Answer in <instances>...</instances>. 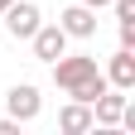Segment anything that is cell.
Instances as JSON below:
<instances>
[{
	"mask_svg": "<svg viewBox=\"0 0 135 135\" xmlns=\"http://www.w3.org/2000/svg\"><path fill=\"white\" fill-rule=\"evenodd\" d=\"M92 73H101L92 53H63V58H53V82H58L63 92H73L77 82H87Z\"/></svg>",
	"mask_w": 135,
	"mask_h": 135,
	"instance_id": "obj_1",
	"label": "cell"
},
{
	"mask_svg": "<svg viewBox=\"0 0 135 135\" xmlns=\"http://www.w3.org/2000/svg\"><path fill=\"white\" fill-rule=\"evenodd\" d=\"M0 20H5L10 39H29V34H34V29L44 24V15H39V5H34V0H10Z\"/></svg>",
	"mask_w": 135,
	"mask_h": 135,
	"instance_id": "obj_2",
	"label": "cell"
},
{
	"mask_svg": "<svg viewBox=\"0 0 135 135\" xmlns=\"http://www.w3.org/2000/svg\"><path fill=\"white\" fill-rule=\"evenodd\" d=\"M29 44H34V58H44V63H53V58L68 53V34H63V24H39V29L29 34Z\"/></svg>",
	"mask_w": 135,
	"mask_h": 135,
	"instance_id": "obj_3",
	"label": "cell"
},
{
	"mask_svg": "<svg viewBox=\"0 0 135 135\" xmlns=\"http://www.w3.org/2000/svg\"><path fill=\"white\" fill-rule=\"evenodd\" d=\"M5 101H10V116H15L20 126H24V121H34V116L44 111V97H39V87H29V82L10 87V97H5Z\"/></svg>",
	"mask_w": 135,
	"mask_h": 135,
	"instance_id": "obj_4",
	"label": "cell"
},
{
	"mask_svg": "<svg viewBox=\"0 0 135 135\" xmlns=\"http://www.w3.org/2000/svg\"><path fill=\"white\" fill-rule=\"evenodd\" d=\"M121 111H126V97L116 92V87H106V92L92 101V126H106V130H116V126H121Z\"/></svg>",
	"mask_w": 135,
	"mask_h": 135,
	"instance_id": "obj_5",
	"label": "cell"
},
{
	"mask_svg": "<svg viewBox=\"0 0 135 135\" xmlns=\"http://www.w3.org/2000/svg\"><path fill=\"white\" fill-rule=\"evenodd\" d=\"M58 24H63L68 39H92V34H97V10L77 0L73 10H63V20H58Z\"/></svg>",
	"mask_w": 135,
	"mask_h": 135,
	"instance_id": "obj_6",
	"label": "cell"
},
{
	"mask_svg": "<svg viewBox=\"0 0 135 135\" xmlns=\"http://www.w3.org/2000/svg\"><path fill=\"white\" fill-rule=\"evenodd\" d=\"M58 130L63 135H87L92 130V106L87 101H68V106L58 111Z\"/></svg>",
	"mask_w": 135,
	"mask_h": 135,
	"instance_id": "obj_7",
	"label": "cell"
},
{
	"mask_svg": "<svg viewBox=\"0 0 135 135\" xmlns=\"http://www.w3.org/2000/svg\"><path fill=\"white\" fill-rule=\"evenodd\" d=\"M106 82L116 92H130L135 87V48H121V53L111 58V68H106Z\"/></svg>",
	"mask_w": 135,
	"mask_h": 135,
	"instance_id": "obj_8",
	"label": "cell"
},
{
	"mask_svg": "<svg viewBox=\"0 0 135 135\" xmlns=\"http://www.w3.org/2000/svg\"><path fill=\"white\" fill-rule=\"evenodd\" d=\"M106 87H111V82H106V73H92L87 82H77V87L68 92V97H73V101H87V106H92V101H97L101 92H106Z\"/></svg>",
	"mask_w": 135,
	"mask_h": 135,
	"instance_id": "obj_9",
	"label": "cell"
},
{
	"mask_svg": "<svg viewBox=\"0 0 135 135\" xmlns=\"http://www.w3.org/2000/svg\"><path fill=\"white\" fill-rule=\"evenodd\" d=\"M121 48H135V20H121Z\"/></svg>",
	"mask_w": 135,
	"mask_h": 135,
	"instance_id": "obj_10",
	"label": "cell"
},
{
	"mask_svg": "<svg viewBox=\"0 0 135 135\" xmlns=\"http://www.w3.org/2000/svg\"><path fill=\"white\" fill-rule=\"evenodd\" d=\"M0 135H20V121H15V116H5V121H0Z\"/></svg>",
	"mask_w": 135,
	"mask_h": 135,
	"instance_id": "obj_11",
	"label": "cell"
},
{
	"mask_svg": "<svg viewBox=\"0 0 135 135\" xmlns=\"http://www.w3.org/2000/svg\"><path fill=\"white\" fill-rule=\"evenodd\" d=\"M82 5H92V10H101V5H111V0H82Z\"/></svg>",
	"mask_w": 135,
	"mask_h": 135,
	"instance_id": "obj_12",
	"label": "cell"
},
{
	"mask_svg": "<svg viewBox=\"0 0 135 135\" xmlns=\"http://www.w3.org/2000/svg\"><path fill=\"white\" fill-rule=\"evenodd\" d=\"M5 5H10V0H0V15H5Z\"/></svg>",
	"mask_w": 135,
	"mask_h": 135,
	"instance_id": "obj_13",
	"label": "cell"
}]
</instances>
